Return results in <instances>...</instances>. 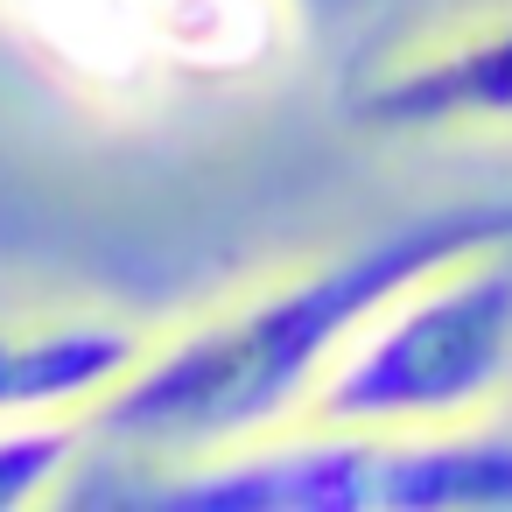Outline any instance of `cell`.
Here are the masks:
<instances>
[{
	"mask_svg": "<svg viewBox=\"0 0 512 512\" xmlns=\"http://www.w3.org/2000/svg\"><path fill=\"white\" fill-rule=\"evenodd\" d=\"M491 239H512V197L421 204L365 239L232 288L169 330H148L134 372L85 414L92 449L120 463H176L302 421L386 295Z\"/></svg>",
	"mask_w": 512,
	"mask_h": 512,
	"instance_id": "cell-1",
	"label": "cell"
},
{
	"mask_svg": "<svg viewBox=\"0 0 512 512\" xmlns=\"http://www.w3.org/2000/svg\"><path fill=\"white\" fill-rule=\"evenodd\" d=\"M141 470L148 477L127 498L176 505V512H372L379 435L302 414L253 442L176 456V463H141Z\"/></svg>",
	"mask_w": 512,
	"mask_h": 512,
	"instance_id": "cell-4",
	"label": "cell"
},
{
	"mask_svg": "<svg viewBox=\"0 0 512 512\" xmlns=\"http://www.w3.org/2000/svg\"><path fill=\"white\" fill-rule=\"evenodd\" d=\"M344 127L365 141H505L512 134V0L463 15L344 92Z\"/></svg>",
	"mask_w": 512,
	"mask_h": 512,
	"instance_id": "cell-3",
	"label": "cell"
},
{
	"mask_svg": "<svg viewBox=\"0 0 512 512\" xmlns=\"http://www.w3.org/2000/svg\"><path fill=\"white\" fill-rule=\"evenodd\" d=\"M85 463H92V428L71 414L64 421H0V512L64 498Z\"/></svg>",
	"mask_w": 512,
	"mask_h": 512,
	"instance_id": "cell-9",
	"label": "cell"
},
{
	"mask_svg": "<svg viewBox=\"0 0 512 512\" xmlns=\"http://www.w3.org/2000/svg\"><path fill=\"white\" fill-rule=\"evenodd\" d=\"M8 36L92 106H148L162 85L134 0H0Z\"/></svg>",
	"mask_w": 512,
	"mask_h": 512,
	"instance_id": "cell-6",
	"label": "cell"
},
{
	"mask_svg": "<svg viewBox=\"0 0 512 512\" xmlns=\"http://www.w3.org/2000/svg\"><path fill=\"white\" fill-rule=\"evenodd\" d=\"M148 351V323L106 309L0 316V421H85Z\"/></svg>",
	"mask_w": 512,
	"mask_h": 512,
	"instance_id": "cell-5",
	"label": "cell"
},
{
	"mask_svg": "<svg viewBox=\"0 0 512 512\" xmlns=\"http://www.w3.org/2000/svg\"><path fill=\"white\" fill-rule=\"evenodd\" d=\"M162 85L232 92L281 71L302 43L295 0H134Z\"/></svg>",
	"mask_w": 512,
	"mask_h": 512,
	"instance_id": "cell-7",
	"label": "cell"
},
{
	"mask_svg": "<svg viewBox=\"0 0 512 512\" xmlns=\"http://www.w3.org/2000/svg\"><path fill=\"white\" fill-rule=\"evenodd\" d=\"M512 407V239L470 246L386 295L330 365L309 421L407 435Z\"/></svg>",
	"mask_w": 512,
	"mask_h": 512,
	"instance_id": "cell-2",
	"label": "cell"
},
{
	"mask_svg": "<svg viewBox=\"0 0 512 512\" xmlns=\"http://www.w3.org/2000/svg\"><path fill=\"white\" fill-rule=\"evenodd\" d=\"M372 512H512V407L379 435Z\"/></svg>",
	"mask_w": 512,
	"mask_h": 512,
	"instance_id": "cell-8",
	"label": "cell"
}]
</instances>
